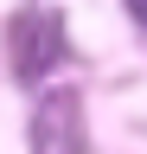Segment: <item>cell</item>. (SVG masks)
<instances>
[{
	"instance_id": "obj_2",
	"label": "cell",
	"mask_w": 147,
	"mask_h": 154,
	"mask_svg": "<svg viewBox=\"0 0 147 154\" xmlns=\"http://www.w3.org/2000/svg\"><path fill=\"white\" fill-rule=\"evenodd\" d=\"M32 154H83V103L70 90H51L32 116Z\"/></svg>"
},
{
	"instance_id": "obj_1",
	"label": "cell",
	"mask_w": 147,
	"mask_h": 154,
	"mask_svg": "<svg viewBox=\"0 0 147 154\" xmlns=\"http://www.w3.org/2000/svg\"><path fill=\"white\" fill-rule=\"evenodd\" d=\"M7 58H13V77L39 84V77L64 58V19L51 13V7H26L7 26Z\"/></svg>"
},
{
	"instance_id": "obj_3",
	"label": "cell",
	"mask_w": 147,
	"mask_h": 154,
	"mask_svg": "<svg viewBox=\"0 0 147 154\" xmlns=\"http://www.w3.org/2000/svg\"><path fill=\"white\" fill-rule=\"evenodd\" d=\"M128 13H134V19H141V26H147V0H128Z\"/></svg>"
}]
</instances>
